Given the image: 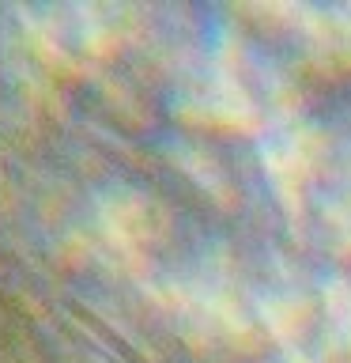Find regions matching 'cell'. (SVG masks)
I'll use <instances>...</instances> for the list:
<instances>
[{
    "instance_id": "5b68a950",
    "label": "cell",
    "mask_w": 351,
    "mask_h": 363,
    "mask_svg": "<svg viewBox=\"0 0 351 363\" xmlns=\"http://www.w3.org/2000/svg\"><path fill=\"white\" fill-rule=\"evenodd\" d=\"M189 174L192 182H197L200 189H208L212 197H231V174H226V167L223 163H215V159L204 152V147H189Z\"/></svg>"
},
{
    "instance_id": "6da1fadb",
    "label": "cell",
    "mask_w": 351,
    "mask_h": 363,
    "mask_svg": "<svg viewBox=\"0 0 351 363\" xmlns=\"http://www.w3.org/2000/svg\"><path fill=\"white\" fill-rule=\"evenodd\" d=\"M27 30L53 53H102L110 38L117 34V19L125 8H98V4H76V8H19Z\"/></svg>"
},
{
    "instance_id": "7a4b0ae2",
    "label": "cell",
    "mask_w": 351,
    "mask_h": 363,
    "mask_svg": "<svg viewBox=\"0 0 351 363\" xmlns=\"http://www.w3.org/2000/svg\"><path fill=\"white\" fill-rule=\"evenodd\" d=\"M313 163H317V133L306 129V125H294V129L280 133L276 140L265 144V170L287 204L302 201V189L313 174Z\"/></svg>"
},
{
    "instance_id": "277c9868",
    "label": "cell",
    "mask_w": 351,
    "mask_h": 363,
    "mask_svg": "<svg viewBox=\"0 0 351 363\" xmlns=\"http://www.w3.org/2000/svg\"><path fill=\"white\" fill-rule=\"evenodd\" d=\"M192 113L215 125H249L257 118V106L242 87H223L215 79V84L192 91Z\"/></svg>"
},
{
    "instance_id": "3957f363",
    "label": "cell",
    "mask_w": 351,
    "mask_h": 363,
    "mask_svg": "<svg viewBox=\"0 0 351 363\" xmlns=\"http://www.w3.org/2000/svg\"><path fill=\"white\" fill-rule=\"evenodd\" d=\"M151 212H155V208L140 197V193L113 189L110 197L98 204V227L106 231L110 246L136 254V250L147 246V238H151V231H155Z\"/></svg>"
}]
</instances>
